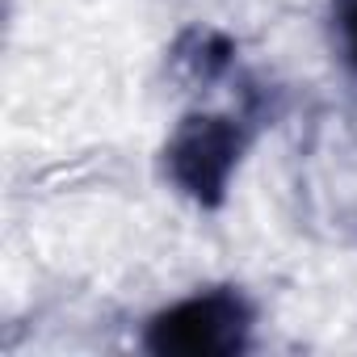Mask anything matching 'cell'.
Wrapping results in <instances>:
<instances>
[{"instance_id":"1","label":"cell","mask_w":357,"mask_h":357,"mask_svg":"<svg viewBox=\"0 0 357 357\" xmlns=\"http://www.w3.org/2000/svg\"><path fill=\"white\" fill-rule=\"evenodd\" d=\"M252 311L231 290L181 298L147 324V349L160 357H227L248 344Z\"/></svg>"},{"instance_id":"2","label":"cell","mask_w":357,"mask_h":357,"mask_svg":"<svg viewBox=\"0 0 357 357\" xmlns=\"http://www.w3.org/2000/svg\"><path fill=\"white\" fill-rule=\"evenodd\" d=\"M244 155V130L219 114H194L172 130L164 164L172 185L198 206H219Z\"/></svg>"},{"instance_id":"3","label":"cell","mask_w":357,"mask_h":357,"mask_svg":"<svg viewBox=\"0 0 357 357\" xmlns=\"http://www.w3.org/2000/svg\"><path fill=\"white\" fill-rule=\"evenodd\" d=\"M344 47H349V59L357 68V0L344 5Z\"/></svg>"}]
</instances>
